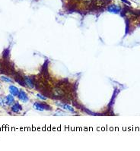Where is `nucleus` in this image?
Here are the masks:
<instances>
[{"label":"nucleus","instance_id":"nucleus-1","mask_svg":"<svg viewBox=\"0 0 140 151\" xmlns=\"http://www.w3.org/2000/svg\"><path fill=\"white\" fill-rule=\"evenodd\" d=\"M120 7L117 5H115V4H112V5H110L108 7H107V11L113 14H118L120 12Z\"/></svg>","mask_w":140,"mask_h":151},{"label":"nucleus","instance_id":"nucleus-2","mask_svg":"<svg viewBox=\"0 0 140 151\" xmlns=\"http://www.w3.org/2000/svg\"><path fill=\"white\" fill-rule=\"evenodd\" d=\"M46 104H44V103H35L34 104V106H33V107H34V109L36 110H37V111H41V112H42V111H44V110H50V108H46Z\"/></svg>","mask_w":140,"mask_h":151},{"label":"nucleus","instance_id":"nucleus-3","mask_svg":"<svg viewBox=\"0 0 140 151\" xmlns=\"http://www.w3.org/2000/svg\"><path fill=\"white\" fill-rule=\"evenodd\" d=\"M56 105L59 106V107H61L62 109L65 110H67L70 112H72L74 113L75 112V110L73 109V107H72L71 106L68 105V104H66V103H56Z\"/></svg>","mask_w":140,"mask_h":151},{"label":"nucleus","instance_id":"nucleus-4","mask_svg":"<svg viewBox=\"0 0 140 151\" xmlns=\"http://www.w3.org/2000/svg\"><path fill=\"white\" fill-rule=\"evenodd\" d=\"M18 99L21 101H22L23 103H28V100H29L27 94L24 90H22L19 91V94H18Z\"/></svg>","mask_w":140,"mask_h":151},{"label":"nucleus","instance_id":"nucleus-5","mask_svg":"<svg viewBox=\"0 0 140 151\" xmlns=\"http://www.w3.org/2000/svg\"><path fill=\"white\" fill-rule=\"evenodd\" d=\"M9 92L10 94L14 96H17L19 94V90L18 89V87H16L15 86H13V85H11L9 86Z\"/></svg>","mask_w":140,"mask_h":151},{"label":"nucleus","instance_id":"nucleus-6","mask_svg":"<svg viewBox=\"0 0 140 151\" xmlns=\"http://www.w3.org/2000/svg\"><path fill=\"white\" fill-rule=\"evenodd\" d=\"M5 103L8 105V106H12V104L14 103V96H12V94L11 95H8L5 97Z\"/></svg>","mask_w":140,"mask_h":151},{"label":"nucleus","instance_id":"nucleus-7","mask_svg":"<svg viewBox=\"0 0 140 151\" xmlns=\"http://www.w3.org/2000/svg\"><path fill=\"white\" fill-rule=\"evenodd\" d=\"M22 110V108H21V106L19 104V103H14V105L12 106V111L14 112V113H18V112H20Z\"/></svg>","mask_w":140,"mask_h":151},{"label":"nucleus","instance_id":"nucleus-8","mask_svg":"<svg viewBox=\"0 0 140 151\" xmlns=\"http://www.w3.org/2000/svg\"><path fill=\"white\" fill-rule=\"evenodd\" d=\"M25 83L27 84V86H28V87H30V88H31V89L34 88V83L32 79H31L30 78H29V77H25Z\"/></svg>","mask_w":140,"mask_h":151},{"label":"nucleus","instance_id":"nucleus-9","mask_svg":"<svg viewBox=\"0 0 140 151\" xmlns=\"http://www.w3.org/2000/svg\"><path fill=\"white\" fill-rule=\"evenodd\" d=\"M0 80H1V81H2L3 82L12 83V80H11L9 78H8V77H5V76H3V75L0 76Z\"/></svg>","mask_w":140,"mask_h":151},{"label":"nucleus","instance_id":"nucleus-10","mask_svg":"<svg viewBox=\"0 0 140 151\" xmlns=\"http://www.w3.org/2000/svg\"><path fill=\"white\" fill-rule=\"evenodd\" d=\"M105 2H106V0H96L95 4L98 7H101V6H103V5H104L106 4Z\"/></svg>","mask_w":140,"mask_h":151},{"label":"nucleus","instance_id":"nucleus-11","mask_svg":"<svg viewBox=\"0 0 140 151\" xmlns=\"http://www.w3.org/2000/svg\"><path fill=\"white\" fill-rule=\"evenodd\" d=\"M5 103V99L3 97H0V106H4Z\"/></svg>","mask_w":140,"mask_h":151},{"label":"nucleus","instance_id":"nucleus-12","mask_svg":"<svg viewBox=\"0 0 140 151\" xmlns=\"http://www.w3.org/2000/svg\"><path fill=\"white\" fill-rule=\"evenodd\" d=\"M37 96L40 99H41V100H46V96H44L42 94H37Z\"/></svg>","mask_w":140,"mask_h":151},{"label":"nucleus","instance_id":"nucleus-13","mask_svg":"<svg viewBox=\"0 0 140 151\" xmlns=\"http://www.w3.org/2000/svg\"><path fill=\"white\" fill-rule=\"evenodd\" d=\"M123 2H124V3H126L127 5H130L131 4H130V2H129V1H127V0H121Z\"/></svg>","mask_w":140,"mask_h":151}]
</instances>
